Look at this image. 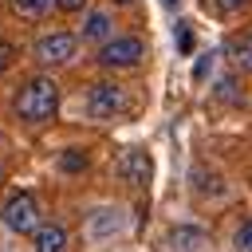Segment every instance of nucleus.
<instances>
[{"label":"nucleus","instance_id":"nucleus-16","mask_svg":"<svg viewBox=\"0 0 252 252\" xmlns=\"http://www.w3.org/2000/svg\"><path fill=\"white\" fill-rule=\"evenodd\" d=\"M232 87H236V79H220V83H217V98H224V102H236L240 94H236Z\"/></svg>","mask_w":252,"mask_h":252},{"label":"nucleus","instance_id":"nucleus-20","mask_svg":"<svg viewBox=\"0 0 252 252\" xmlns=\"http://www.w3.org/2000/svg\"><path fill=\"white\" fill-rule=\"evenodd\" d=\"M209 67H213V55H209V59H201V63L193 67V75H197V79H205V71H209Z\"/></svg>","mask_w":252,"mask_h":252},{"label":"nucleus","instance_id":"nucleus-17","mask_svg":"<svg viewBox=\"0 0 252 252\" xmlns=\"http://www.w3.org/2000/svg\"><path fill=\"white\" fill-rule=\"evenodd\" d=\"M213 4H217V12H240L248 0H213Z\"/></svg>","mask_w":252,"mask_h":252},{"label":"nucleus","instance_id":"nucleus-8","mask_svg":"<svg viewBox=\"0 0 252 252\" xmlns=\"http://www.w3.org/2000/svg\"><path fill=\"white\" fill-rule=\"evenodd\" d=\"M32 240H35V252H67V228L55 224V220L51 224H39Z\"/></svg>","mask_w":252,"mask_h":252},{"label":"nucleus","instance_id":"nucleus-6","mask_svg":"<svg viewBox=\"0 0 252 252\" xmlns=\"http://www.w3.org/2000/svg\"><path fill=\"white\" fill-rule=\"evenodd\" d=\"M114 173L122 177V181H130V185H146L150 181V173H154V161H150V154L146 150H122L118 154V161H114Z\"/></svg>","mask_w":252,"mask_h":252},{"label":"nucleus","instance_id":"nucleus-11","mask_svg":"<svg viewBox=\"0 0 252 252\" xmlns=\"http://www.w3.org/2000/svg\"><path fill=\"white\" fill-rule=\"evenodd\" d=\"M169 240H173V248L193 252L197 244H205V232H201V228H173V232H169Z\"/></svg>","mask_w":252,"mask_h":252},{"label":"nucleus","instance_id":"nucleus-10","mask_svg":"<svg viewBox=\"0 0 252 252\" xmlns=\"http://www.w3.org/2000/svg\"><path fill=\"white\" fill-rule=\"evenodd\" d=\"M110 32H114V24L106 12H91L83 20V39H110Z\"/></svg>","mask_w":252,"mask_h":252},{"label":"nucleus","instance_id":"nucleus-13","mask_svg":"<svg viewBox=\"0 0 252 252\" xmlns=\"http://www.w3.org/2000/svg\"><path fill=\"white\" fill-rule=\"evenodd\" d=\"M59 169H67V173L87 169V154H83V150H63V154H59Z\"/></svg>","mask_w":252,"mask_h":252},{"label":"nucleus","instance_id":"nucleus-3","mask_svg":"<svg viewBox=\"0 0 252 252\" xmlns=\"http://www.w3.org/2000/svg\"><path fill=\"white\" fill-rule=\"evenodd\" d=\"M142 55H146V43H142L138 35H118V39H106V43L98 47V63L110 67V71H118V67H138Z\"/></svg>","mask_w":252,"mask_h":252},{"label":"nucleus","instance_id":"nucleus-5","mask_svg":"<svg viewBox=\"0 0 252 252\" xmlns=\"http://www.w3.org/2000/svg\"><path fill=\"white\" fill-rule=\"evenodd\" d=\"M122 106H126V94H122L118 83H94V87L87 91V114L98 118V122L114 118Z\"/></svg>","mask_w":252,"mask_h":252},{"label":"nucleus","instance_id":"nucleus-22","mask_svg":"<svg viewBox=\"0 0 252 252\" xmlns=\"http://www.w3.org/2000/svg\"><path fill=\"white\" fill-rule=\"evenodd\" d=\"M114 4H122V8H126V4H134V0H114Z\"/></svg>","mask_w":252,"mask_h":252},{"label":"nucleus","instance_id":"nucleus-24","mask_svg":"<svg viewBox=\"0 0 252 252\" xmlns=\"http://www.w3.org/2000/svg\"><path fill=\"white\" fill-rule=\"evenodd\" d=\"M0 181H4V169H0Z\"/></svg>","mask_w":252,"mask_h":252},{"label":"nucleus","instance_id":"nucleus-7","mask_svg":"<svg viewBox=\"0 0 252 252\" xmlns=\"http://www.w3.org/2000/svg\"><path fill=\"white\" fill-rule=\"evenodd\" d=\"M114 232H122V209H94L91 220H87V236L91 240H106Z\"/></svg>","mask_w":252,"mask_h":252},{"label":"nucleus","instance_id":"nucleus-21","mask_svg":"<svg viewBox=\"0 0 252 252\" xmlns=\"http://www.w3.org/2000/svg\"><path fill=\"white\" fill-rule=\"evenodd\" d=\"M8 63H12V47H8V43H0V71H4Z\"/></svg>","mask_w":252,"mask_h":252},{"label":"nucleus","instance_id":"nucleus-1","mask_svg":"<svg viewBox=\"0 0 252 252\" xmlns=\"http://www.w3.org/2000/svg\"><path fill=\"white\" fill-rule=\"evenodd\" d=\"M55 106H59V83L47 79V75L28 79V83L20 87V94H16V114H20L24 122H32V126L55 118Z\"/></svg>","mask_w":252,"mask_h":252},{"label":"nucleus","instance_id":"nucleus-23","mask_svg":"<svg viewBox=\"0 0 252 252\" xmlns=\"http://www.w3.org/2000/svg\"><path fill=\"white\" fill-rule=\"evenodd\" d=\"M165 4H169V8H173V4H177V0H165Z\"/></svg>","mask_w":252,"mask_h":252},{"label":"nucleus","instance_id":"nucleus-12","mask_svg":"<svg viewBox=\"0 0 252 252\" xmlns=\"http://www.w3.org/2000/svg\"><path fill=\"white\" fill-rule=\"evenodd\" d=\"M12 4H16L20 16H32V20H35V16L51 12V4H59V0H12Z\"/></svg>","mask_w":252,"mask_h":252},{"label":"nucleus","instance_id":"nucleus-9","mask_svg":"<svg viewBox=\"0 0 252 252\" xmlns=\"http://www.w3.org/2000/svg\"><path fill=\"white\" fill-rule=\"evenodd\" d=\"M224 55H228V63H232L236 71H252V32L232 35L228 47H224Z\"/></svg>","mask_w":252,"mask_h":252},{"label":"nucleus","instance_id":"nucleus-2","mask_svg":"<svg viewBox=\"0 0 252 252\" xmlns=\"http://www.w3.org/2000/svg\"><path fill=\"white\" fill-rule=\"evenodd\" d=\"M0 220H4L16 236H35V228L43 224L39 201H35L32 193H12V197L0 205Z\"/></svg>","mask_w":252,"mask_h":252},{"label":"nucleus","instance_id":"nucleus-18","mask_svg":"<svg viewBox=\"0 0 252 252\" xmlns=\"http://www.w3.org/2000/svg\"><path fill=\"white\" fill-rule=\"evenodd\" d=\"M177 47H181V51H189V47H193V35H189V28H177Z\"/></svg>","mask_w":252,"mask_h":252},{"label":"nucleus","instance_id":"nucleus-14","mask_svg":"<svg viewBox=\"0 0 252 252\" xmlns=\"http://www.w3.org/2000/svg\"><path fill=\"white\" fill-rule=\"evenodd\" d=\"M193 189L205 197V193H220V185H217V173H209V181H205V169H193Z\"/></svg>","mask_w":252,"mask_h":252},{"label":"nucleus","instance_id":"nucleus-19","mask_svg":"<svg viewBox=\"0 0 252 252\" xmlns=\"http://www.w3.org/2000/svg\"><path fill=\"white\" fill-rule=\"evenodd\" d=\"M59 8H63V12H83L87 0H59Z\"/></svg>","mask_w":252,"mask_h":252},{"label":"nucleus","instance_id":"nucleus-4","mask_svg":"<svg viewBox=\"0 0 252 252\" xmlns=\"http://www.w3.org/2000/svg\"><path fill=\"white\" fill-rule=\"evenodd\" d=\"M75 43H79V39H75L71 32H51V35H39V39H35L32 55H35L43 67H59V63H71Z\"/></svg>","mask_w":252,"mask_h":252},{"label":"nucleus","instance_id":"nucleus-15","mask_svg":"<svg viewBox=\"0 0 252 252\" xmlns=\"http://www.w3.org/2000/svg\"><path fill=\"white\" fill-rule=\"evenodd\" d=\"M236 248H240V252H252V220H244V224L236 228Z\"/></svg>","mask_w":252,"mask_h":252}]
</instances>
